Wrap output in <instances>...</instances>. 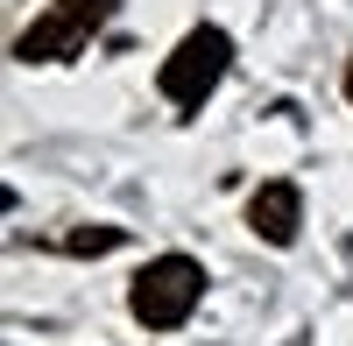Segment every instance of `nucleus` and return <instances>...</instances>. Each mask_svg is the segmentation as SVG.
I'll use <instances>...</instances> for the list:
<instances>
[{
	"label": "nucleus",
	"mask_w": 353,
	"mask_h": 346,
	"mask_svg": "<svg viewBox=\"0 0 353 346\" xmlns=\"http://www.w3.org/2000/svg\"><path fill=\"white\" fill-rule=\"evenodd\" d=\"M198 297H205V269L191 262V254H163V262H149L134 276V290H128V311L149 332H176L198 311Z\"/></svg>",
	"instance_id": "obj_1"
},
{
	"label": "nucleus",
	"mask_w": 353,
	"mask_h": 346,
	"mask_svg": "<svg viewBox=\"0 0 353 346\" xmlns=\"http://www.w3.org/2000/svg\"><path fill=\"white\" fill-rule=\"evenodd\" d=\"M226 64H233V36L226 28H191V36L163 57V99L170 106H205L219 92Z\"/></svg>",
	"instance_id": "obj_2"
},
{
	"label": "nucleus",
	"mask_w": 353,
	"mask_h": 346,
	"mask_svg": "<svg viewBox=\"0 0 353 346\" xmlns=\"http://www.w3.org/2000/svg\"><path fill=\"white\" fill-rule=\"evenodd\" d=\"M248 226L269 247H290L297 241V226H304V191L297 184H261L254 198H248Z\"/></svg>",
	"instance_id": "obj_3"
},
{
	"label": "nucleus",
	"mask_w": 353,
	"mask_h": 346,
	"mask_svg": "<svg viewBox=\"0 0 353 346\" xmlns=\"http://www.w3.org/2000/svg\"><path fill=\"white\" fill-rule=\"evenodd\" d=\"M85 36H92V28H78L64 8H57V14H43L36 28H21L14 57H21V64H64V57H78V43H85Z\"/></svg>",
	"instance_id": "obj_4"
},
{
	"label": "nucleus",
	"mask_w": 353,
	"mask_h": 346,
	"mask_svg": "<svg viewBox=\"0 0 353 346\" xmlns=\"http://www.w3.org/2000/svg\"><path fill=\"white\" fill-rule=\"evenodd\" d=\"M128 234H121V226H78V234L64 241L71 254H113V247H121Z\"/></svg>",
	"instance_id": "obj_5"
},
{
	"label": "nucleus",
	"mask_w": 353,
	"mask_h": 346,
	"mask_svg": "<svg viewBox=\"0 0 353 346\" xmlns=\"http://www.w3.org/2000/svg\"><path fill=\"white\" fill-rule=\"evenodd\" d=\"M57 8H64V14L78 21V28H99V21L113 14V0H57Z\"/></svg>",
	"instance_id": "obj_6"
},
{
	"label": "nucleus",
	"mask_w": 353,
	"mask_h": 346,
	"mask_svg": "<svg viewBox=\"0 0 353 346\" xmlns=\"http://www.w3.org/2000/svg\"><path fill=\"white\" fill-rule=\"evenodd\" d=\"M346 99H353V64H346Z\"/></svg>",
	"instance_id": "obj_7"
}]
</instances>
